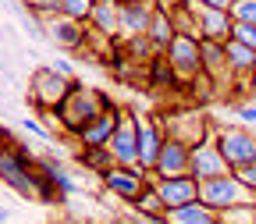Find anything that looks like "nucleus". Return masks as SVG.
<instances>
[{
  "label": "nucleus",
  "mask_w": 256,
  "mask_h": 224,
  "mask_svg": "<svg viewBox=\"0 0 256 224\" xmlns=\"http://www.w3.org/2000/svg\"><path fill=\"white\" fill-rule=\"evenodd\" d=\"M110 107V96L104 92V89H92V86H82V82H75L72 86V92H68V100H64L60 107H57V124L64 128L68 136H82L86 128L100 118L104 110Z\"/></svg>",
  "instance_id": "nucleus-1"
},
{
  "label": "nucleus",
  "mask_w": 256,
  "mask_h": 224,
  "mask_svg": "<svg viewBox=\"0 0 256 224\" xmlns=\"http://www.w3.org/2000/svg\"><path fill=\"white\" fill-rule=\"evenodd\" d=\"M200 200H203L206 206H214L217 214H224V210H235V206H252V203H256V192L232 171V174L200 182Z\"/></svg>",
  "instance_id": "nucleus-2"
},
{
  "label": "nucleus",
  "mask_w": 256,
  "mask_h": 224,
  "mask_svg": "<svg viewBox=\"0 0 256 224\" xmlns=\"http://www.w3.org/2000/svg\"><path fill=\"white\" fill-rule=\"evenodd\" d=\"M72 86H75V78L60 75L57 68H36V75H32V82H28V100H32L36 110H43V114L54 118L57 107L68 100Z\"/></svg>",
  "instance_id": "nucleus-3"
},
{
  "label": "nucleus",
  "mask_w": 256,
  "mask_h": 224,
  "mask_svg": "<svg viewBox=\"0 0 256 224\" xmlns=\"http://www.w3.org/2000/svg\"><path fill=\"white\" fill-rule=\"evenodd\" d=\"M214 136L235 171L246 164H256V132H249L242 124H214Z\"/></svg>",
  "instance_id": "nucleus-4"
},
{
  "label": "nucleus",
  "mask_w": 256,
  "mask_h": 224,
  "mask_svg": "<svg viewBox=\"0 0 256 224\" xmlns=\"http://www.w3.org/2000/svg\"><path fill=\"white\" fill-rule=\"evenodd\" d=\"M164 57L171 60V68L178 72V78L188 86L192 78L203 75V40L200 36H185V32H178L174 43L164 50Z\"/></svg>",
  "instance_id": "nucleus-5"
},
{
  "label": "nucleus",
  "mask_w": 256,
  "mask_h": 224,
  "mask_svg": "<svg viewBox=\"0 0 256 224\" xmlns=\"http://www.w3.org/2000/svg\"><path fill=\"white\" fill-rule=\"evenodd\" d=\"M168 146V132H164V121L139 114V168L146 174L156 178V164H160V153Z\"/></svg>",
  "instance_id": "nucleus-6"
},
{
  "label": "nucleus",
  "mask_w": 256,
  "mask_h": 224,
  "mask_svg": "<svg viewBox=\"0 0 256 224\" xmlns=\"http://www.w3.org/2000/svg\"><path fill=\"white\" fill-rule=\"evenodd\" d=\"M235 168L228 164V156L220 153L217 146V136L210 132L203 142L192 146V178H200V182H210V178H220V174H232Z\"/></svg>",
  "instance_id": "nucleus-7"
},
{
  "label": "nucleus",
  "mask_w": 256,
  "mask_h": 224,
  "mask_svg": "<svg viewBox=\"0 0 256 224\" xmlns=\"http://www.w3.org/2000/svg\"><path fill=\"white\" fill-rule=\"evenodd\" d=\"M46 36H50V43H54V46L68 50V54H78V50H86V46H89L92 28H89L86 22H75V18L54 14V18H46Z\"/></svg>",
  "instance_id": "nucleus-8"
},
{
  "label": "nucleus",
  "mask_w": 256,
  "mask_h": 224,
  "mask_svg": "<svg viewBox=\"0 0 256 224\" xmlns=\"http://www.w3.org/2000/svg\"><path fill=\"white\" fill-rule=\"evenodd\" d=\"M153 174H146L142 168H124V164H114L110 171H104L100 174V185L110 192V196H118V200H124V203H132L139 192L146 188V182H150Z\"/></svg>",
  "instance_id": "nucleus-9"
},
{
  "label": "nucleus",
  "mask_w": 256,
  "mask_h": 224,
  "mask_svg": "<svg viewBox=\"0 0 256 224\" xmlns=\"http://www.w3.org/2000/svg\"><path fill=\"white\" fill-rule=\"evenodd\" d=\"M0 178H4V185L14 192V196L36 200V178H32V168L25 164L22 156H14V150H8V146H4V153H0Z\"/></svg>",
  "instance_id": "nucleus-10"
},
{
  "label": "nucleus",
  "mask_w": 256,
  "mask_h": 224,
  "mask_svg": "<svg viewBox=\"0 0 256 224\" xmlns=\"http://www.w3.org/2000/svg\"><path fill=\"white\" fill-rule=\"evenodd\" d=\"M110 153L118 164L124 168H139V114H124L118 132L110 139Z\"/></svg>",
  "instance_id": "nucleus-11"
},
{
  "label": "nucleus",
  "mask_w": 256,
  "mask_h": 224,
  "mask_svg": "<svg viewBox=\"0 0 256 224\" xmlns=\"http://www.w3.org/2000/svg\"><path fill=\"white\" fill-rule=\"evenodd\" d=\"M192 11H196L200 36H203V40H217V43H228V40H232L235 18H232L228 8H206V4H200V0H192Z\"/></svg>",
  "instance_id": "nucleus-12"
},
{
  "label": "nucleus",
  "mask_w": 256,
  "mask_h": 224,
  "mask_svg": "<svg viewBox=\"0 0 256 224\" xmlns=\"http://www.w3.org/2000/svg\"><path fill=\"white\" fill-rule=\"evenodd\" d=\"M89 28H92V36L118 43L121 40V0H96L92 14H89Z\"/></svg>",
  "instance_id": "nucleus-13"
},
{
  "label": "nucleus",
  "mask_w": 256,
  "mask_h": 224,
  "mask_svg": "<svg viewBox=\"0 0 256 224\" xmlns=\"http://www.w3.org/2000/svg\"><path fill=\"white\" fill-rule=\"evenodd\" d=\"M182 174H192V146L185 139L168 136V146L156 164V178H182Z\"/></svg>",
  "instance_id": "nucleus-14"
},
{
  "label": "nucleus",
  "mask_w": 256,
  "mask_h": 224,
  "mask_svg": "<svg viewBox=\"0 0 256 224\" xmlns=\"http://www.w3.org/2000/svg\"><path fill=\"white\" fill-rule=\"evenodd\" d=\"M156 188H160V200H164L168 210L200 200V178H192V174H182V178H156Z\"/></svg>",
  "instance_id": "nucleus-15"
},
{
  "label": "nucleus",
  "mask_w": 256,
  "mask_h": 224,
  "mask_svg": "<svg viewBox=\"0 0 256 224\" xmlns=\"http://www.w3.org/2000/svg\"><path fill=\"white\" fill-rule=\"evenodd\" d=\"M121 118H124V110H118V107L110 104V107L78 136V146H110V139H114V132H118Z\"/></svg>",
  "instance_id": "nucleus-16"
},
{
  "label": "nucleus",
  "mask_w": 256,
  "mask_h": 224,
  "mask_svg": "<svg viewBox=\"0 0 256 224\" xmlns=\"http://www.w3.org/2000/svg\"><path fill=\"white\" fill-rule=\"evenodd\" d=\"M164 224H220V214L214 206H206L203 200H196V203H185V206L168 210Z\"/></svg>",
  "instance_id": "nucleus-17"
},
{
  "label": "nucleus",
  "mask_w": 256,
  "mask_h": 224,
  "mask_svg": "<svg viewBox=\"0 0 256 224\" xmlns=\"http://www.w3.org/2000/svg\"><path fill=\"white\" fill-rule=\"evenodd\" d=\"M146 75H150V89H153V92H156V89H160V92H178V89L185 86L164 54H156V57L146 64Z\"/></svg>",
  "instance_id": "nucleus-18"
},
{
  "label": "nucleus",
  "mask_w": 256,
  "mask_h": 224,
  "mask_svg": "<svg viewBox=\"0 0 256 224\" xmlns=\"http://www.w3.org/2000/svg\"><path fill=\"white\" fill-rule=\"evenodd\" d=\"M156 4H121V40L128 36H142L153 22Z\"/></svg>",
  "instance_id": "nucleus-19"
},
{
  "label": "nucleus",
  "mask_w": 256,
  "mask_h": 224,
  "mask_svg": "<svg viewBox=\"0 0 256 224\" xmlns=\"http://www.w3.org/2000/svg\"><path fill=\"white\" fill-rule=\"evenodd\" d=\"M146 36L156 43V50H160V54H164V50L174 43L178 28H174V18H171V11H168V4H156L153 22H150V28H146Z\"/></svg>",
  "instance_id": "nucleus-20"
},
{
  "label": "nucleus",
  "mask_w": 256,
  "mask_h": 224,
  "mask_svg": "<svg viewBox=\"0 0 256 224\" xmlns=\"http://www.w3.org/2000/svg\"><path fill=\"white\" fill-rule=\"evenodd\" d=\"M75 160L82 168H89L92 174H104V171H110L118 160H114V153H110V146H78L75 150Z\"/></svg>",
  "instance_id": "nucleus-21"
},
{
  "label": "nucleus",
  "mask_w": 256,
  "mask_h": 224,
  "mask_svg": "<svg viewBox=\"0 0 256 224\" xmlns=\"http://www.w3.org/2000/svg\"><path fill=\"white\" fill-rule=\"evenodd\" d=\"M224 46H228V64H232L235 78H249L256 72V50L246 46V43H238V40H228Z\"/></svg>",
  "instance_id": "nucleus-22"
},
{
  "label": "nucleus",
  "mask_w": 256,
  "mask_h": 224,
  "mask_svg": "<svg viewBox=\"0 0 256 224\" xmlns=\"http://www.w3.org/2000/svg\"><path fill=\"white\" fill-rule=\"evenodd\" d=\"M132 210H139V214H146V217H164L168 214V206H164V200H160V188H156V178H150L146 182V188L139 192V196L128 203Z\"/></svg>",
  "instance_id": "nucleus-23"
},
{
  "label": "nucleus",
  "mask_w": 256,
  "mask_h": 224,
  "mask_svg": "<svg viewBox=\"0 0 256 224\" xmlns=\"http://www.w3.org/2000/svg\"><path fill=\"white\" fill-rule=\"evenodd\" d=\"M92 4H96V0H60V14H64V18H75V22H86V25H89Z\"/></svg>",
  "instance_id": "nucleus-24"
},
{
  "label": "nucleus",
  "mask_w": 256,
  "mask_h": 224,
  "mask_svg": "<svg viewBox=\"0 0 256 224\" xmlns=\"http://www.w3.org/2000/svg\"><path fill=\"white\" fill-rule=\"evenodd\" d=\"M235 124L249 128V132H256V96H242V104L235 107Z\"/></svg>",
  "instance_id": "nucleus-25"
},
{
  "label": "nucleus",
  "mask_w": 256,
  "mask_h": 224,
  "mask_svg": "<svg viewBox=\"0 0 256 224\" xmlns=\"http://www.w3.org/2000/svg\"><path fill=\"white\" fill-rule=\"evenodd\" d=\"M235 22H246V25H256V0H235L228 8Z\"/></svg>",
  "instance_id": "nucleus-26"
},
{
  "label": "nucleus",
  "mask_w": 256,
  "mask_h": 224,
  "mask_svg": "<svg viewBox=\"0 0 256 224\" xmlns=\"http://www.w3.org/2000/svg\"><path fill=\"white\" fill-rule=\"evenodd\" d=\"M232 40H238V43H246V46H252V50H256V25L235 22V28H232Z\"/></svg>",
  "instance_id": "nucleus-27"
},
{
  "label": "nucleus",
  "mask_w": 256,
  "mask_h": 224,
  "mask_svg": "<svg viewBox=\"0 0 256 224\" xmlns=\"http://www.w3.org/2000/svg\"><path fill=\"white\" fill-rule=\"evenodd\" d=\"M22 124H25V132H32V136H36V139H43V142H50V132H46V124H40V121H32V118H25Z\"/></svg>",
  "instance_id": "nucleus-28"
},
{
  "label": "nucleus",
  "mask_w": 256,
  "mask_h": 224,
  "mask_svg": "<svg viewBox=\"0 0 256 224\" xmlns=\"http://www.w3.org/2000/svg\"><path fill=\"white\" fill-rule=\"evenodd\" d=\"M235 174H238V178H242V182H246V185L256 192V164H246V168H238Z\"/></svg>",
  "instance_id": "nucleus-29"
},
{
  "label": "nucleus",
  "mask_w": 256,
  "mask_h": 224,
  "mask_svg": "<svg viewBox=\"0 0 256 224\" xmlns=\"http://www.w3.org/2000/svg\"><path fill=\"white\" fill-rule=\"evenodd\" d=\"M200 4H206V8H232L235 0H200Z\"/></svg>",
  "instance_id": "nucleus-30"
},
{
  "label": "nucleus",
  "mask_w": 256,
  "mask_h": 224,
  "mask_svg": "<svg viewBox=\"0 0 256 224\" xmlns=\"http://www.w3.org/2000/svg\"><path fill=\"white\" fill-rule=\"evenodd\" d=\"M54 68H57L60 75H68V78H75V72H72V64H68V60H60V64H54Z\"/></svg>",
  "instance_id": "nucleus-31"
},
{
  "label": "nucleus",
  "mask_w": 256,
  "mask_h": 224,
  "mask_svg": "<svg viewBox=\"0 0 256 224\" xmlns=\"http://www.w3.org/2000/svg\"><path fill=\"white\" fill-rule=\"evenodd\" d=\"M246 86H249V92H252V96H256V72H252V75H249V78H246Z\"/></svg>",
  "instance_id": "nucleus-32"
},
{
  "label": "nucleus",
  "mask_w": 256,
  "mask_h": 224,
  "mask_svg": "<svg viewBox=\"0 0 256 224\" xmlns=\"http://www.w3.org/2000/svg\"><path fill=\"white\" fill-rule=\"evenodd\" d=\"M121 4H160V0H121Z\"/></svg>",
  "instance_id": "nucleus-33"
}]
</instances>
